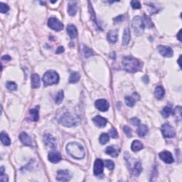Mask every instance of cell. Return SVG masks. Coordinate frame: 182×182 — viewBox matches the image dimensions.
I'll return each instance as SVG.
<instances>
[{
    "label": "cell",
    "instance_id": "obj_1",
    "mask_svg": "<svg viewBox=\"0 0 182 182\" xmlns=\"http://www.w3.org/2000/svg\"><path fill=\"white\" fill-rule=\"evenodd\" d=\"M122 65L124 70L129 73L137 72L142 66L141 62L132 56L124 57L122 59Z\"/></svg>",
    "mask_w": 182,
    "mask_h": 182
},
{
    "label": "cell",
    "instance_id": "obj_2",
    "mask_svg": "<svg viewBox=\"0 0 182 182\" xmlns=\"http://www.w3.org/2000/svg\"><path fill=\"white\" fill-rule=\"evenodd\" d=\"M67 152L73 158L76 159H81L84 158L86 152L84 148L81 144L78 142H70L68 144L66 147Z\"/></svg>",
    "mask_w": 182,
    "mask_h": 182
},
{
    "label": "cell",
    "instance_id": "obj_3",
    "mask_svg": "<svg viewBox=\"0 0 182 182\" xmlns=\"http://www.w3.org/2000/svg\"><path fill=\"white\" fill-rule=\"evenodd\" d=\"M60 122L65 127H70L73 126L77 125L79 123V119L76 116L66 112L61 116V117L60 118Z\"/></svg>",
    "mask_w": 182,
    "mask_h": 182
},
{
    "label": "cell",
    "instance_id": "obj_4",
    "mask_svg": "<svg viewBox=\"0 0 182 182\" xmlns=\"http://www.w3.org/2000/svg\"><path fill=\"white\" fill-rule=\"evenodd\" d=\"M59 81V76L54 70H48L43 76V82L45 86L57 84Z\"/></svg>",
    "mask_w": 182,
    "mask_h": 182
},
{
    "label": "cell",
    "instance_id": "obj_5",
    "mask_svg": "<svg viewBox=\"0 0 182 182\" xmlns=\"http://www.w3.org/2000/svg\"><path fill=\"white\" fill-rule=\"evenodd\" d=\"M132 27L136 36H140L142 34L145 27L143 19L140 17H135L132 22Z\"/></svg>",
    "mask_w": 182,
    "mask_h": 182
},
{
    "label": "cell",
    "instance_id": "obj_6",
    "mask_svg": "<svg viewBox=\"0 0 182 182\" xmlns=\"http://www.w3.org/2000/svg\"><path fill=\"white\" fill-rule=\"evenodd\" d=\"M162 132L164 137L166 138H173L175 137V131L174 127L168 123L162 124Z\"/></svg>",
    "mask_w": 182,
    "mask_h": 182
},
{
    "label": "cell",
    "instance_id": "obj_7",
    "mask_svg": "<svg viewBox=\"0 0 182 182\" xmlns=\"http://www.w3.org/2000/svg\"><path fill=\"white\" fill-rule=\"evenodd\" d=\"M48 25L52 29L57 31V32L61 31L63 29V24L58 19L55 18V17H51L48 19Z\"/></svg>",
    "mask_w": 182,
    "mask_h": 182
},
{
    "label": "cell",
    "instance_id": "obj_8",
    "mask_svg": "<svg viewBox=\"0 0 182 182\" xmlns=\"http://www.w3.org/2000/svg\"><path fill=\"white\" fill-rule=\"evenodd\" d=\"M71 174L68 170H58L56 179L59 181H68L71 179Z\"/></svg>",
    "mask_w": 182,
    "mask_h": 182
},
{
    "label": "cell",
    "instance_id": "obj_9",
    "mask_svg": "<svg viewBox=\"0 0 182 182\" xmlns=\"http://www.w3.org/2000/svg\"><path fill=\"white\" fill-rule=\"evenodd\" d=\"M44 142L45 145L51 148H55L57 146L56 140L53 135L51 134H46L44 137Z\"/></svg>",
    "mask_w": 182,
    "mask_h": 182
},
{
    "label": "cell",
    "instance_id": "obj_10",
    "mask_svg": "<svg viewBox=\"0 0 182 182\" xmlns=\"http://www.w3.org/2000/svg\"><path fill=\"white\" fill-rule=\"evenodd\" d=\"M159 158L162 159L164 162L166 163V164H171L174 162V158L173 156L171 154V152H168V151H164L159 153Z\"/></svg>",
    "mask_w": 182,
    "mask_h": 182
},
{
    "label": "cell",
    "instance_id": "obj_11",
    "mask_svg": "<svg viewBox=\"0 0 182 182\" xmlns=\"http://www.w3.org/2000/svg\"><path fill=\"white\" fill-rule=\"evenodd\" d=\"M104 167V162L100 159H97L94 163V171L95 175H100L103 174Z\"/></svg>",
    "mask_w": 182,
    "mask_h": 182
},
{
    "label": "cell",
    "instance_id": "obj_12",
    "mask_svg": "<svg viewBox=\"0 0 182 182\" xmlns=\"http://www.w3.org/2000/svg\"><path fill=\"white\" fill-rule=\"evenodd\" d=\"M108 102L105 99H99L95 102V107L102 112H105L109 109Z\"/></svg>",
    "mask_w": 182,
    "mask_h": 182
},
{
    "label": "cell",
    "instance_id": "obj_13",
    "mask_svg": "<svg viewBox=\"0 0 182 182\" xmlns=\"http://www.w3.org/2000/svg\"><path fill=\"white\" fill-rule=\"evenodd\" d=\"M157 48H158L159 53H160L163 56L168 57V58H169V57H171L173 55V50L171 49V47L161 45V46H159Z\"/></svg>",
    "mask_w": 182,
    "mask_h": 182
},
{
    "label": "cell",
    "instance_id": "obj_14",
    "mask_svg": "<svg viewBox=\"0 0 182 182\" xmlns=\"http://www.w3.org/2000/svg\"><path fill=\"white\" fill-rule=\"evenodd\" d=\"M19 139L22 143L24 145H27V146H32V138L29 137V135L26 133L25 132H22L19 135Z\"/></svg>",
    "mask_w": 182,
    "mask_h": 182
},
{
    "label": "cell",
    "instance_id": "obj_15",
    "mask_svg": "<svg viewBox=\"0 0 182 182\" xmlns=\"http://www.w3.org/2000/svg\"><path fill=\"white\" fill-rule=\"evenodd\" d=\"M48 159L51 162L55 164L61 160V155L58 152H51L48 154Z\"/></svg>",
    "mask_w": 182,
    "mask_h": 182
},
{
    "label": "cell",
    "instance_id": "obj_16",
    "mask_svg": "<svg viewBox=\"0 0 182 182\" xmlns=\"http://www.w3.org/2000/svg\"><path fill=\"white\" fill-rule=\"evenodd\" d=\"M93 122L95 123V124L96 126H98V127H105V125H106L107 121V119L104 117H101L100 115H97L95 116L94 118L93 119Z\"/></svg>",
    "mask_w": 182,
    "mask_h": 182
},
{
    "label": "cell",
    "instance_id": "obj_17",
    "mask_svg": "<svg viewBox=\"0 0 182 182\" xmlns=\"http://www.w3.org/2000/svg\"><path fill=\"white\" fill-rule=\"evenodd\" d=\"M119 151L120 150H119V149L117 147L110 146L107 147L106 150H105V152H106V154H107V155H110L111 157H116L118 156Z\"/></svg>",
    "mask_w": 182,
    "mask_h": 182
},
{
    "label": "cell",
    "instance_id": "obj_18",
    "mask_svg": "<svg viewBox=\"0 0 182 182\" xmlns=\"http://www.w3.org/2000/svg\"><path fill=\"white\" fill-rule=\"evenodd\" d=\"M67 32L72 39H75L78 35V32L77 29H76V27L74 25H72V24H70V25H68L67 27Z\"/></svg>",
    "mask_w": 182,
    "mask_h": 182
},
{
    "label": "cell",
    "instance_id": "obj_19",
    "mask_svg": "<svg viewBox=\"0 0 182 182\" xmlns=\"http://www.w3.org/2000/svg\"><path fill=\"white\" fill-rule=\"evenodd\" d=\"M68 12L70 16H74L77 12V4L76 1H70L68 6Z\"/></svg>",
    "mask_w": 182,
    "mask_h": 182
},
{
    "label": "cell",
    "instance_id": "obj_20",
    "mask_svg": "<svg viewBox=\"0 0 182 182\" xmlns=\"http://www.w3.org/2000/svg\"><path fill=\"white\" fill-rule=\"evenodd\" d=\"M149 132V128L146 124H141L138 126V129H137V134L140 137H145Z\"/></svg>",
    "mask_w": 182,
    "mask_h": 182
},
{
    "label": "cell",
    "instance_id": "obj_21",
    "mask_svg": "<svg viewBox=\"0 0 182 182\" xmlns=\"http://www.w3.org/2000/svg\"><path fill=\"white\" fill-rule=\"evenodd\" d=\"M32 85L33 88H38L41 86L40 77L37 73H34L32 76Z\"/></svg>",
    "mask_w": 182,
    "mask_h": 182
},
{
    "label": "cell",
    "instance_id": "obj_22",
    "mask_svg": "<svg viewBox=\"0 0 182 182\" xmlns=\"http://www.w3.org/2000/svg\"><path fill=\"white\" fill-rule=\"evenodd\" d=\"M107 39L112 44H115L117 40V31L112 30L108 32L107 36Z\"/></svg>",
    "mask_w": 182,
    "mask_h": 182
},
{
    "label": "cell",
    "instance_id": "obj_23",
    "mask_svg": "<svg viewBox=\"0 0 182 182\" xmlns=\"http://www.w3.org/2000/svg\"><path fill=\"white\" fill-rule=\"evenodd\" d=\"M142 171V167L141 163L140 162H137L135 163L134 166L132 169V173L135 175V176H139L141 174Z\"/></svg>",
    "mask_w": 182,
    "mask_h": 182
},
{
    "label": "cell",
    "instance_id": "obj_24",
    "mask_svg": "<svg viewBox=\"0 0 182 182\" xmlns=\"http://www.w3.org/2000/svg\"><path fill=\"white\" fill-rule=\"evenodd\" d=\"M164 94H165V91H164V89L163 88L162 86H157L156 88L155 91V95L156 97V98L158 100H161L164 98Z\"/></svg>",
    "mask_w": 182,
    "mask_h": 182
},
{
    "label": "cell",
    "instance_id": "obj_25",
    "mask_svg": "<svg viewBox=\"0 0 182 182\" xmlns=\"http://www.w3.org/2000/svg\"><path fill=\"white\" fill-rule=\"evenodd\" d=\"M129 40H130V32H129V28H126L124 31V34H123L122 44L124 46L127 45L129 44Z\"/></svg>",
    "mask_w": 182,
    "mask_h": 182
},
{
    "label": "cell",
    "instance_id": "obj_26",
    "mask_svg": "<svg viewBox=\"0 0 182 182\" xmlns=\"http://www.w3.org/2000/svg\"><path fill=\"white\" fill-rule=\"evenodd\" d=\"M39 106H36V108L32 109L29 111V113H30L31 117H32V119L33 121H38L39 119Z\"/></svg>",
    "mask_w": 182,
    "mask_h": 182
},
{
    "label": "cell",
    "instance_id": "obj_27",
    "mask_svg": "<svg viewBox=\"0 0 182 182\" xmlns=\"http://www.w3.org/2000/svg\"><path fill=\"white\" fill-rule=\"evenodd\" d=\"M131 148L133 152H138V151L142 150L143 145L140 142V141H138V140H135V141H133V142L132 143Z\"/></svg>",
    "mask_w": 182,
    "mask_h": 182
},
{
    "label": "cell",
    "instance_id": "obj_28",
    "mask_svg": "<svg viewBox=\"0 0 182 182\" xmlns=\"http://www.w3.org/2000/svg\"><path fill=\"white\" fill-rule=\"evenodd\" d=\"M1 142L5 146H9V145L11 144V140H10L9 137L8 135L6 134V133L4 132H2L1 133Z\"/></svg>",
    "mask_w": 182,
    "mask_h": 182
},
{
    "label": "cell",
    "instance_id": "obj_29",
    "mask_svg": "<svg viewBox=\"0 0 182 182\" xmlns=\"http://www.w3.org/2000/svg\"><path fill=\"white\" fill-rule=\"evenodd\" d=\"M81 78V76L78 72H73L70 74V78H69V81L71 83H76L79 81Z\"/></svg>",
    "mask_w": 182,
    "mask_h": 182
},
{
    "label": "cell",
    "instance_id": "obj_30",
    "mask_svg": "<svg viewBox=\"0 0 182 182\" xmlns=\"http://www.w3.org/2000/svg\"><path fill=\"white\" fill-rule=\"evenodd\" d=\"M83 53L86 58H88V57L94 55V52L93 51V50H92L91 48H88V46H83Z\"/></svg>",
    "mask_w": 182,
    "mask_h": 182
},
{
    "label": "cell",
    "instance_id": "obj_31",
    "mask_svg": "<svg viewBox=\"0 0 182 182\" xmlns=\"http://www.w3.org/2000/svg\"><path fill=\"white\" fill-rule=\"evenodd\" d=\"M137 98H134L133 96H127L124 98L125 103L129 107H133L135 104V101H136Z\"/></svg>",
    "mask_w": 182,
    "mask_h": 182
},
{
    "label": "cell",
    "instance_id": "obj_32",
    "mask_svg": "<svg viewBox=\"0 0 182 182\" xmlns=\"http://www.w3.org/2000/svg\"><path fill=\"white\" fill-rule=\"evenodd\" d=\"M172 113V108L170 106H166L162 111V115L164 117H168Z\"/></svg>",
    "mask_w": 182,
    "mask_h": 182
},
{
    "label": "cell",
    "instance_id": "obj_33",
    "mask_svg": "<svg viewBox=\"0 0 182 182\" xmlns=\"http://www.w3.org/2000/svg\"><path fill=\"white\" fill-rule=\"evenodd\" d=\"M110 140V136L106 133H103L100 137V142L102 145H105Z\"/></svg>",
    "mask_w": 182,
    "mask_h": 182
},
{
    "label": "cell",
    "instance_id": "obj_34",
    "mask_svg": "<svg viewBox=\"0 0 182 182\" xmlns=\"http://www.w3.org/2000/svg\"><path fill=\"white\" fill-rule=\"evenodd\" d=\"M6 86L9 91H14L17 90V84L14 82H12V81H9V82L6 83Z\"/></svg>",
    "mask_w": 182,
    "mask_h": 182
},
{
    "label": "cell",
    "instance_id": "obj_35",
    "mask_svg": "<svg viewBox=\"0 0 182 182\" xmlns=\"http://www.w3.org/2000/svg\"><path fill=\"white\" fill-rule=\"evenodd\" d=\"M63 91H60L59 93H58V95H56V97H55V103L57 104H60L62 103V101H63Z\"/></svg>",
    "mask_w": 182,
    "mask_h": 182
},
{
    "label": "cell",
    "instance_id": "obj_36",
    "mask_svg": "<svg viewBox=\"0 0 182 182\" xmlns=\"http://www.w3.org/2000/svg\"><path fill=\"white\" fill-rule=\"evenodd\" d=\"M104 164L109 170H113L114 168H115V164L111 160H105L104 162Z\"/></svg>",
    "mask_w": 182,
    "mask_h": 182
},
{
    "label": "cell",
    "instance_id": "obj_37",
    "mask_svg": "<svg viewBox=\"0 0 182 182\" xmlns=\"http://www.w3.org/2000/svg\"><path fill=\"white\" fill-rule=\"evenodd\" d=\"M9 10V7L7 4H4L3 2L0 3V12L1 13H6Z\"/></svg>",
    "mask_w": 182,
    "mask_h": 182
},
{
    "label": "cell",
    "instance_id": "obj_38",
    "mask_svg": "<svg viewBox=\"0 0 182 182\" xmlns=\"http://www.w3.org/2000/svg\"><path fill=\"white\" fill-rule=\"evenodd\" d=\"M123 131H124V132L125 133V135H127L128 137H131L132 135V129L128 126L123 127Z\"/></svg>",
    "mask_w": 182,
    "mask_h": 182
},
{
    "label": "cell",
    "instance_id": "obj_39",
    "mask_svg": "<svg viewBox=\"0 0 182 182\" xmlns=\"http://www.w3.org/2000/svg\"><path fill=\"white\" fill-rule=\"evenodd\" d=\"M131 5L132 6V8L135 9H138L141 8V4H140V3L138 1H136V0H133V1H132Z\"/></svg>",
    "mask_w": 182,
    "mask_h": 182
},
{
    "label": "cell",
    "instance_id": "obj_40",
    "mask_svg": "<svg viewBox=\"0 0 182 182\" xmlns=\"http://www.w3.org/2000/svg\"><path fill=\"white\" fill-rule=\"evenodd\" d=\"M110 135L111 137L112 138L116 139L118 137V133H117V130H116V129H115V128H112V129H110Z\"/></svg>",
    "mask_w": 182,
    "mask_h": 182
},
{
    "label": "cell",
    "instance_id": "obj_41",
    "mask_svg": "<svg viewBox=\"0 0 182 182\" xmlns=\"http://www.w3.org/2000/svg\"><path fill=\"white\" fill-rule=\"evenodd\" d=\"M175 113L176 114V119H178V120L181 119V107H177L175 110Z\"/></svg>",
    "mask_w": 182,
    "mask_h": 182
},
{
    "label": "cell",
    "instance_id": "obj_42",
    "mask_svg": "<svg viewBox=\"0 0 182 182\" xmlns=\"http://www.w3.org/2000/svg\"><path fill=\"white\" fill-rule=\"evenodd\" d=\"M130 122H131L132 124L133 125H135V126H139L140 124V119H139L138 118H137V117H134V118L131 119Z\"/></svg>",
    "mask_w": 182,
    "mask_h": 182
},
{
    "label": "cell",
    "instance_id": "obj_43",
    "mask_svg": "<svg viewBox=\"0 0 182 182\" xmlns=\"http://www.w3.org/2000/svg\"><path fill=\"white\" fill-rule=\"evenodd\" d=\"M123 19H124V16H123V15H120V16L117 17L116 18L114 19L113 21L115 22L116 24H117V23H119V22H122Z\"/></svg>",
    "mask_w": 182,
    "mask_h": 182
},
{
    "label": "cell",
    "instance_id": "obj_44",
    "mask_svg": "<svg viewBox=\"0 0 182 182\" xmlns=\"http://www.w3.org/2000/svg\"><path fill=\"white\" fill-rule=\"evenodd\" d=\"M0 179H1V181H2V182L8 181V176H7V175L4 174H0Z\"/></svg>",
    "mask_w": 182,
    "mask_h": 182
},
{
    "label": "cell",
    "instance_id": "obj_45",
    "mask_svg": "<svg viewBox=\"0 0 182 182\" xmlns=\"http://www.w3.org/2000/svg\"><path fill=\"white\" fill-rule=\"evenodd\" d=\"M63 51H64V48H63L62 46H59V47H58V48H57L56 52H55V53H57V54H59V53H63Z\"/></svg>",
    "mask_w": 182,
    "mask_h": 182
},
{
    "label": "cell",
    "instance_id": "obj_46",
    "mask_svg": "<svg viewBox=\"0 0 182 182\" xmlns=\"http://www.w3.org/2000/svg\"><path fill=\"white\" fill-rule=\"evenodd\" d=\"M1 60H5V61H9V60H11V57H10L9 55H3V56L1 57Z\"/></svg>",
    "mask_w": 182,
    "mask_h": 182
},
{
    "label": "cell",
    "instance_id": "obj_47",
    "mask_svg": "<svg viewBox=\"0 0 182 182\" xmlns=\"http://www.w3.org/2000/svg\"><path fill=\"white\" fill-rule=\"evenodd\" d=\"M181 30H180L179 32H178V34H177V38L180 41H181Z\"/></svg>",
    "mask_w": 182,
    "mask_h": 182
},
{
    "label": "cell",
    "instance_id": "obj_48",
    "mask_svg": "<svg viewBox=\"0 0 182 182\" xmlns=\"http://www.w3.org/2000/svg\"><path fill=\"white\" fill-rule=\"evenodd\" d=\"M143 79H145V80H144V81H145V82L146 83L149 82L148 81H147V80H149V78L147 77V76H145V77H144V78H143Z\"/></svg>",
    "mask_w": 182,
    "mask_h": 182
},
{
    "label": "cell",
    "instance_id": "obj_49",
    "mask_svg": "<svg viewBox=\"0 0 182 182\" xmlns=\"http://www.w3.org/2000/svg\"><path fill=\"white\" fill-rule=\"evenodd\" d=\"M178 64H179V66H180V68H181V63H180V62H181V56L179 57V59H178Z\"/></svg>",
    "mask_w": 182,
    "mask_h": 182
}]
</instances>
